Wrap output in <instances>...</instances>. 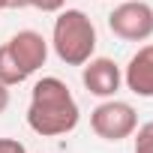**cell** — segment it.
Masks as SVG:
<instances>
[{
  "label": "cell",
  "instance_id": "6da1fadb",
  "mask_svg": "<svg viewBox=\"0 0 153 153\" xmlns=\"http://www.w3.org/2000/svg\"><path fill=\"white\" fill-rule=\"evenodd\" d=\"M81 120V108L75 102L72 90L57 75L39 78L30 90V105H27V126L42 135V138H57L69 135Z\"/></svg>",
  "mask_w": 153,
  "mask_h": 153
},
{
  "label": "cell",
  "instance_id": "7a4b0ae2",
  "mask_svg": "<svg viewBox=\"0 0 153 153\" xmlns=\"http://www.w3.org/2000/svg\"><path fill=\"white\" fill-rule=\"evenodd\" d=\"M96 27L87 12L81 9H60L51 27V48L60 63L66 66H84L96 54Z\"/></svg>",
  "mask_w": 153,
  "mask_h": 153
},
{
  "label": "cell",
  "instance_id": "3957f363",
  "mask_svg": "<svg viewBox=\"0 0 153 153\" xmlns=\"http://www.w3.org/2000/svg\"><path fill=\"white\" fill-rule=\"evenodd\" d=\"M90 129L102 141L117 144L123 138H132V132L138 129V111L123 99H102L90 111Z\"/></svg>",
  "mask_w": 153,
  "mask_h": 153
},
{
  "label": "cell",
  "instance_id": "277c9868",
  "mask_svg": "<svg viewBox=\"0 0 153 153\" xmlns=\"http://www.w3.org/2000/svg\"><path fill=\"white\" fill-rule=\"evenodd\" d=\"M108 30L123 42H147L153 36V6L147 0H120L108 12Z\"/></svg>",
  "mask_w": 153,
  "mask_h": 153
},
{
  "label": "cell",
  "instance_id": "5b68a950",
  "mask_svg": "<svg viewBox=\"0 0 153 153\" xmlns=\"http://www.w3.org/2000/svg\"><path fill=\"white\" fill-rule=\"evenodd\" d=\"M81 84L96 99H114L123 87V69L111 57H90L81 66Z\"/></svg>",
  "mask_w": 153,
  "mask_h": 153
},
{
  "label": "cell",
  "instance_id": "8992f818",
  "mask_svg": "<svg viewBox=\"0 0 153 153\" xmlns=\"http://www.w3.org/2000/svg\"><path fill=\"white\" fill-rule=\"evenodd\" d=\"M6 45H9L12 57L18 60V66L27 75L39 72L45 66V60H48V39L42 33H36V30H18Z\"/></svg>",
  "mask_w": 153,
  "mask_h": 153
},
{
  "label": "cell",
  "instance_id": "52a82bcc",
  "mask_svg": "<svg viewBox=\"0 0 153 153\" xmlns=\"http://www.w3.org/2000/svg\"><path fill=\"white\" fill-rule=\"evenodd\" d=\"M123 84L141 99H153V42L141 45L123 66Z\"/></svg>",
  "mask_w": 153,
  "mask_h": 153
},
{
  "label": "cell",
  "instance_id": "ba28073f",
  "mask_svg": "<svg viewBox=\"0 0 153 153\" xmlns=\"http://www.w3.org/2000/svg\"><path fill=\"white\" fill-rule=\"evenodd\" d=\"M27 78H30V75L18 66V60L12 57L9 45L3 42V45H0V81H3L6 87H15V84H24Z\"/></svg>",
  "mask_w": 153,
  "mask_h": 153
},
{
  "label": "cell",
  "instance_id": "9c48e42d",
  "mask_svg": "<svg viewBox=\"0 0 153 153\" xmlns=\"http://www.w3.org/2000/svg\"><path fill=\"white\" fill-rule=\"evenodd\" d=\"M132 135H135V147H132V153H153V120L141 123Z\"/></svg>",
  "mask_w": 153,
  "mask_h": 153
},
{
  "label": "cell",
  "instance_id": "30bf717a",
  "mask_svg": "<svg viewBox=\"0 0 153 153\" xmlns=\"http://www.w3.org/2000/svg\"><path fill=\"white\" fill-rule=\"evenodd\" d=\"M27 6H33L39 12H48V15H57L66 6V0H27Z\"/></svg>",
  "mask_w": 153,
  "mask_h": 153
},
{
  "label": "cell",
  "instance_id": "8fae6325",
  "mask_svg": "<svg viewBox=\"0 0 153 153\" xmlns=\"http://www.w3.org/2000/svg\"><path fill=\"white\" fill-rule=\"evenodd\" d=\"M0 153H27V147L18 138H0Z\"/></svg>",
  "mask_w": 153,
  "mask_h": 153
},
{
  "label": "cell",
  "instance_id": "7c38bea8",
  "mask_svg": "<svg viewBox=\"0 0 153 153\" xmlns=\"http://www.w3.org/2000/svg\"><path fill=\"white\" fill-rule=\"evenodd\" d=\"M6 108H9V87L0 81V114H3Z\"/></svg>",
  "mask_w": 153,
  "mask_h": 153
},
{
  "label": "cell",
  "instance_id": "4fadbf2b",
  "mask_svg": "<svg viewBox=\"0 0 153 153\" xmlns=\"http://www.w3.org/2000/svg\"><path fill=\"white\" fill-rule=\"evenodd\" d=\"M6 9H27V0H6Z\"/></svg>",
  "mask_w": 153,
  "mask_h": 153
},
{
  "label": "cell",
  "instance_id": "5bb4252c",
  "mask_svg": "<svg viewBox=\"0 0 153 153\" xmlns=\"http://www.w3.org/2000/svg\"><path fill=\"white\" fill-rule=\"evenodd\" d=\"M3 9H6V0H0V12H3Z\"/></svg>",
  "mask_w": 153,
  "mask_h": 153
}]
</instances>
